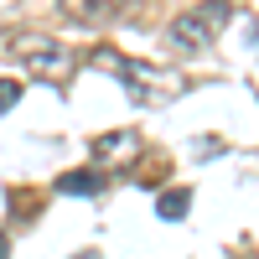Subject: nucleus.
<instances>
[{"label": "nucleus", "instance_id": "0eeeda50", "mask_svg": "<svg viewBox=\"0 0 259 259\" xmlns=\"http://www.w3.org/2000/svg\"><path fill=\"white\" fill-rule=\"evenodd\" d=\"M21 94H26V89H21V78H0V114H6V109H16V104H21Z\"/></svg>", "mask_w": 259, "mask_h": 259}, {"label": "nucleus", "instance_id": "20e7f679", "mask_svg": "<svg viewBox=\"0 0 259 259\" xmlns=\"http://www.w3.org/2000/svg\"><path fill=\"white\" fill-rule=\"evenodd\" d=\"M135 150H140L135 130H109V135L94 140V161H124V156H135Z\"/></svg>", "mask_w": 259, "mask_h": 259}, {"label": "nucleus", "instance_id": "7ed1b4c3", "mask_svg": "<svg viewBox=\"0 0 259 259\" xmlns=\"http://www.w3.org/2000/svg\"><path fill=\"white\" fill-rule=\"evenodd\" d=\"M119 11H124V0H62V16L73 26H109Z\"/></svg>", "mask_w": 259, "mask_h": 259}, {"label": "nucleus", "instance_id": "6e6552de", "mask_svg": "<svg viewBox=\"0 0 259 259\" xmlns=\"http://www.w3.org/2000/svg\"><path fill=\"white\" fill-rule=\"evenodd\" d=\"M11 254V239H6V233H0V259H6Z\"/></svg>", "mask_w": 259, "mask_h": 259}, {"label": "nucleus", "instance_id": "f257e3e1", "mask_svg": "<svg viewBox=\"0 0 259 259\" xmlns=\"http://www.w3.org/2000/svg\"><path fill=\"white\" fill-rule=\"evenodd\" d=\"M223 21H228V6H223V0H202V6L182 11V16L166 26V41H171L182 57H202V52L212 47V36H218Z\"/></svg>", "mask_w": 259, "mask_h": 259}, {"label": "nucleus", "instance_id": "39448f33", "mask_svg": "<svg viewBox=\"0 0 259 259\" xmlns=\"http://www.w3.org/2000/svg\"><path fill=\"white\" fill-rule=\"evenodd\" d=\"M57 192H62V197H99V192H104V177H99V171H62V177H57Z\"/></svg>", "mask_w": 259, "mask_h": 259}, {"label": "nucleus", "instance_id": "1a4fd4ad", "mask_svg": "<svg viewBox=\"0 0 259 259\" xmlns=\"http://www.w3.org/2000/svg\"><path fill=\"white\" fill-rule=\"evenodd\" d=\"M78 259H99V254H94V249H83V254H78Z\"/></svg>", "mask_w": 259, "mask_h": 259}, {"label": "nucleus", "instance_id": "f03ea898", "mask_svg": "<svg viewBox=\"0 0 259 259\" xmlns=\"http://www.w3.org/2000/svg\"><path fill=\"white\" fill-rule=\"evenodd\" d=\"M11 47H16V57L26 62L36 78H52V83L73 78V68H78V52L62 47V41H47V36H16Z\"/></svg>", "mask_w": 259, "mask_h": 259}, {"label": "nucleus", "instance_id": "423d86ee", "mask_svg": "<svg viewBox=\"0 0 259 259\" xmlns=\"http://www.w3.org/2000/svg\"><path fill=\"white\" fill-rule=\"evenodd\" d=\"M187 207H192V192H187V187H171V192H161V202H156V212H161L166 223L187 218Z\"/></svg>", "mask_w": 259, "mask_h": 259}]
</instances>
